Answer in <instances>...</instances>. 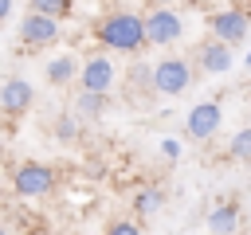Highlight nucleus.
I'll list each match as a JSON object with an SVG mask.
<instances>
[{"mask_svg":"<svg viewBox=\"0 0 251 235\" xmlns=\"http://www.w3.org/2000/svg\"><path fill=\"white\" fill-rule=\"evenodd\" d=\"M94 35H98L102 47L126 51V55H133V51H141L149 43L145 39V20L133 16V12H110V16H102L98 27H94Z\"/></svg>","mask_w":251,"mask_h":235,"instance_id":"1","label":"nucleus"},{"mask_svg":"<svg viewBox=\"0 0 251 235\" xmlns=\"http://www.w3.org/2000/svg\"><path fill=\"white\" fill-rule=\"evenodd\" d=\"M55 188V172L39 161H24L12 168V192L24 196V200H35V196H47Z\"/></svg>","mask_w":251,"mask_h":235,"instance_id":"2","label":"nucleus"},{"mask_svg":"<svg viewBox=\"0 0 251 235\" xmlns=\"http://www.w3.org/2000/svg\"><path fill=\"white\" fill-rule=\"evenodd\" d=\"M20 39H24V47H51L55 39H59V16H47V12H35V8H27V16L20 20Z\"/></svg>","mask_w":251,"mask_h":235,"instance_id":"3","label":"nucleus"},{"mask_svg":"<svg viewBox=\"0 0 251 235\" xmlns=\"http://www.w3.org/2000/svg\"><path fill=\"white\" fill-rule=\"evenodd\" d=\"M180 35H184V20H180L173 8H153V12L145 16V39H149V43L165 47V43H173V39H180Z\"/></svg>","mask_w":251,"mask_h":235,"instance_id":"4","label":"nucleus"},{"mask_svg":"<svg viewBox=\"0 0 251 235\" xmlns=\"http://www.w3.org/2000/svg\"><path fill=\"white\" fill-rule=\"evenodd\" d=\"M188 82H192V70L184 59H161L153 67V94H180L188 90Z\"/></svg>","mask_w":251,"mask_h":235,"instance_id":"5","label":"nucleus"},{"mask_svg":"<svg viewBox=\"0 0 251 235\" xmlns=\"http://www.w3.org/2000/svg\"><path fill=\"white\" fill-rule=\"evenodd\" d=\"M114 78H118V70L110 63V55H90L82 63V70H78V86L82 90H98V94H106L114 86Z\"/></svg>","mask_w":251,"mask_h":235,"instance_id":"6","label":"nucleus"},{"mask_svg":"<svg viewBox=\"0 0 251 235\" xmlns=\"http://www.w3.org/2000/svg\"><path fill=\"white\" fill-rule=\"evenodd\" d=\"M31 98H35V90H31L27 78H20V74L4 78V86H0V110H4V118H20L24 110H31Z\"/></svg>","mask_w":251,"mask_h":235,"instance_id":"7","label":"nucleus"},{"mask_svg":"<svg viewBox=\"0 0 251 235\" xmlns=\"http://www.w3.org/2000/svg\"><path fill=\"white\" fill-rule=\"evenodd\" d=\"M220 118H224V110H220V102H196L192 110H188V133L196 137V141H208L216 129H220Z\"/></svg>","mask_w":251,"mask_h":235,"instance_id":"8","label":"nucleus"},{"mask_svg":"<svg viewBox=\"0 0 251 235\" xmlns=\"http://www.w3.org/2000/svg\"><path fill=\"white\" fill-rule=\"evenodd\" d=\"M247 31H251V20H247V12H239V8H224V12L212 16V35H220V39H227V43L247 39Z\"/></svg>","mask_w":251,"mask_h":235,"instance_id":"9","label":"nucleus"},{"mask_svg":"<svg viewBox=\"0 0 251 235\" xmlns=\"http://www.w3.org/2000/svg\"><path fill=\"white\" fill-rule=\"evenodd\" d=\"M196 59H200V67H204V70L224 74V70H231V43H227V39H220V35H212V39H204V43H200Z\"/></svg>","mask_w":251,"mask_h":235,"instance_id":"10","label":"nucleus"},{"mask_svg":"<svg viewBox=\"0 0 251 235\" xmlns=\"http://www.w3.org/2000/svg\"><path fill=\"white\" fill-rule=\"evenodd\" d=\"M235 227H239L235 204H216V208L208 212V231H212V235H235Z\"/></svg>","mask_w":251,"mask_h":235,"instance_id":"11","label":"nucleus"},{"mask_svg":"<svg viewBox=\"0 0 251 235\" xmlns=\"http://www.w3.org/2000/svg\"><path fill=\"white\" fill-rule=\"evenodd\" d=\"M78 63H75V55H55L51 63H47V82L51 86H67V82H75L78 78Z\"/></svg>","mask_w":251,"mask_h":235,"instance_id":"12","label":"nucleus"},{"mask_svg":"<svg viewBox=\"0 0 251 235\" xmlns=\"http://www.w3.org/2000/svg\"><path fill=\"white\" fill-rule=\"evenodd\" d=\"M102 110H106V94H98V90H82V98L75 102V114H78L82 121L102 118Z\"/></svg>","mask_w":251,"mask_h":235,"instance_id":"13","label":"nucleus"},{"mask_svg":"<svg viewBox=\"0 0 251 235\" xmlns=\"http://www.w3.org/2000/svg\"><path fill=\"white\" fill-rule=\"evenodd\" d=\"M161 204H165V196H161L157 188H141V192L133 196V212H137V215H153Z\"/></svg>","mask_w":251,"mask_h":235,"instance_id":"14","label":"nucleus"},{"mask_svg":"<svg viewBox=\"0 0 251 235\" xmlns=\"http://www.w3.org/2000/svg\"><path fill=\"white\" fill-rule=\"evenodd\" d=\"M227 157H231V161H251V125H247V129H239V133L231 137Z\"/></svg>","mask_w":251,"mask_h":235,"instance_id":"15","label":"nucleus"},{"mask_svg":"<svg viewBox=\"0 0 251 235\" xmlns=\"http://www.w3.org/2000/svg\"><path fill=\"white\" fill-rule=\"evenodd\" d=\"M27 4H31L35 12H47V16H59V20H63V16L71 12V0H27Z\"/></svg>","mask_w":251,"mask_h":235,"instance_id":"16","label":"nucleus"},{"mask_svg":"<svg viewBox=\"0 0 251 235\" xmlns=\"http://www.w3.org/2000/svg\"><path fill=\"white\" fill-rule=\"evenodd\" d=\"M55 137H63V141H75V137H78V125H75V118H59V121H55Z\"/></svg>","mask_w":251,"mask_h":235,"instance_id":"17","label":"nucleus"},{"mask_svg":"<svg viewBox=\"0 0 251 235\" xmlns=\"http://www.w3.org/2000/svg\"><path fill=\"white\" fill-rule=\"evenodd\" d=\"M106 235H141V227H137V223H129V219H118V223H110V227H106Z\"/></svg>","mask_w":251,"mask_h":235,"instance_id":"18","label":"nucleus"},{"mask_svg":"<svg viewBox=\"0 0 251 235\" xmlns=\"http://www.w3.org/2000/svg\"><path fill=\"white\" fill-rule=\"evenodd\" d=\"M161 153L176 161V157H180V141H173V137H165V141H161Z\"/></svg>","mask_w":251,"mask_h":235,"instance_id":"19","label":"nucleus"},{"mask_svg":"<svg viewBox=\"0 0 251 235\" xmlns=\"http://www.w3.org/2000/svg\"><path fill=\"white\" fill-rule=\"evenodd\" d=\"M8 12H12V0H0V20H8Z\"/></svg>","mask_w":251,"mask_h":235,"instance_id":"20","label":"nucleus"},{"mask_svg":"<svg viewBox=\"0 0 251 235\" xmlns=\"http://www.w3.org/2000/svg\"><path fill=\"white\" fill-rule=\"evenodd\" d=\"M247 67H251V51H247Z\"/></svg>","mask_w":251,"mask_h":235,"instance_id":"21","label":"nucleus"},{"mask_svg":"<svg viewBox=\"0 0 251 235\" xmlns=\"http://www.w3.org/2000/svg\"><path fill=\"white\" fill-rule=\"evenodd\" d=\"M0 235H12V231H0Z\"/></svg>","mask_w":251,"mask_h":235,"instance_id":"22","label":"nucleus"}]
</instances>
